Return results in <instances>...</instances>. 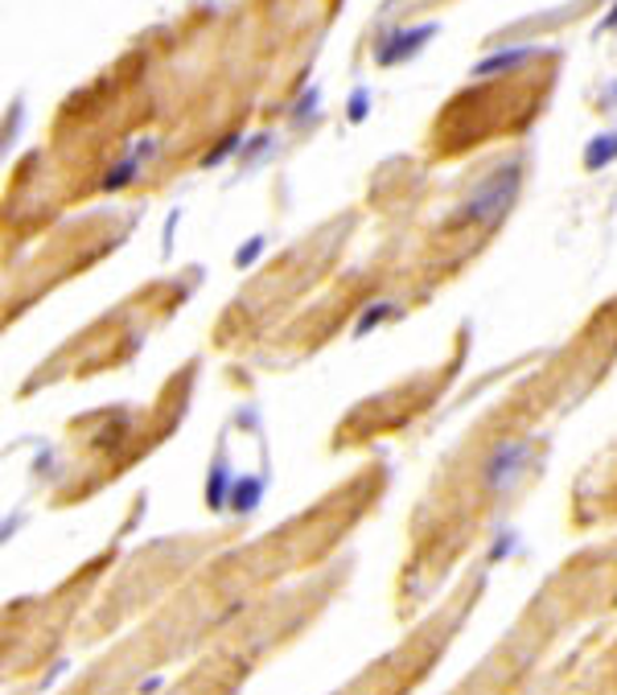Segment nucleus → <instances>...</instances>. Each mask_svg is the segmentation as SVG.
<instances>
[{"label": "nucleus", "instance_id": "4", "mask_svg": "<svg viewBox=\"0 0 617 695\" xmlns=\"http://www.w3.org/2000/svg\"><path fill=\"white\" fill-rule=\"evenodd\" d=\"M515 189H519V165H506V170L494 173L486 186L469 198L461 219L478 226H494L506 214V207L515 202Z\"/></svg>", "mask_w": 617, "mask_h": 695}, {"label": "nucleus", "instance_id": "7", "mask_svg": "<svg viewBox=\"0 0 617 695\" xmlns=\"http://www.w3.org/2000/svg\"><path fill=\"white\" fill-rule=\"evenodd\" d=\"M605 29H617V9L609 13V17H605Z\"/></svg>", "mask_w": 617, "mask_h": 695}, {"label": "nucleus", "instance_id": "2", "mask_svg": "<svg viewBox=\"0 0 617 695\" xmlns=\"http://www.w3.org/2000/svg\"><path fill=\"white\" fill-rule=\"evenodd\" d=\"M189 293H194L189 281L173 276V281H157L149 284L145 293L120 301L112 313L95 318L83 334H75L66 346H58L54 355L46 358L38 371L21 383V395L46 392V387L71 383V378H95V375H103V371L124 367L132 358V350L145 346V338H149L152 330H157L169 313H177V309L186 305Z\"/></svg>", "mask_w": 617, "mask_h": 695}, {"label": "nucleus", "instance_id": "5", "mask_svg": "<svg viewBox=\"0 0 617 695\" xmlns=\"http://www.w3.org/2000/svg\"><path fill=\"white\" fill-rule=\"evenodd\" d=\"M527 445L523 440H510V445H498V449L486 457V470H482V477H486V489H510L515 486V477H519V470L527 466Z\"/></svg>", "mask_w": 617, "mask_h": 695}, {"label": "nucleus", "instance_id": "1", "mask_svg": "<svg viewBox=\"0 0 617 695\" xmlns=\"http://www.w3.org/2000/svg\"><path fill=\"white\" fill-rule=\"evenodd\" d=\"M202 358H189L173 378H165L152 399L132 404V408H103L95 415H83L71 424V449H66V470L54 482V502H71L83 494H95L103 482H112L132 466H140L149 452H157L169 436L177 433L182 415L194 399V378H198Z\"/></svg>", "mask_w": 617, "mask_h": 695}, {"label": "nucleus", "instance_id": "3", "mask_svg": "<svg viewBox=\"0 0 617 695\" xmlns=\"http://www.w3.org/2000/svg\"><path fill=\"white\" fill-rule=\"evenodd\" d=\"M115 244H120V231L95 226L91 235H78V239L46 247V251H29V256H17V260H0V338L21 318H29L50 293H58V284H66L71 276H83Z\"/></svg>", "mask_w": 617, "mask_h": 695}, {"label": "nucleus", "instance_id": "6", "mask_svg": "<svg viewBox=\"0 0 617 695\" xmlns=\"http://www.w3.org/2000/svg\"><path fill=\"white\" fill-rule=\"evenodd\" d=\"M614 157H617V136L593 140V145H589V170H597V165H609Z\"/></svg>", "mask_w": 617, "mask_h": 695}]
</instances>
